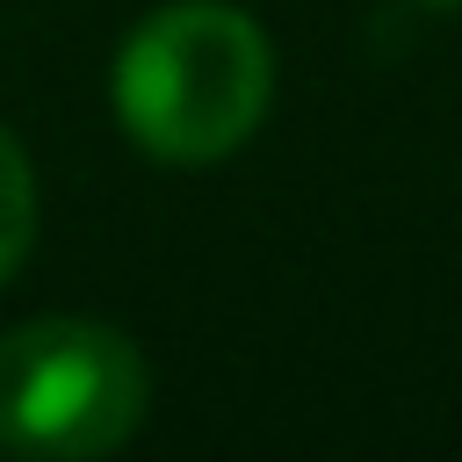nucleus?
<instances>
[{
  "label": "nucleus",
  "mask_w": 462,
  "mask_h": 462,
  "mask_svg": "<svg viewBox=\"0 0 462 462\" xmlns=\"http://www.w3.org/2000/svg\"><path fill=\"white\" fill-rule=\"evenodd\" d=\"M108 101L123 137L159 166L231 159L274 101V43L245 7L173 0L123 36Z\"/></svg>",
  "instance_id": "1"
},
{
  "label": "nucleus",
  "mask_w": 462,
  "mask_h": 462,
  "mask_svg": "<svg viewBox=\"0 0 462 462\" xmlns=\"http://www.w3.org/2000/svg\"><path fill=\"white\" fill-rule=\"evenodd\" d=\"M152 404V368L101 318H29L0 332V448L29 462L116 455Z\"/></svg>",
  "instance_id": "2"
},
{
  "label": "nucleus",
  "mask_w": 462,
  "mask_h": 462,
  "mask_svg": "<svg viewBox=\"0 0 462 462\" xmlns=\"http://www.w3.org/2000/svg\"><path fill=\"white\" fill-rule=\"evenodd\" d=\"M29 245H36V166H29L22 137L0 123V289L14 282Z\"/></svg>",
  "instance_id": "3"
},
{
  "label": "nucleus",
  "mask_w": 462,
  "mask_h": 462,
  "mask_svg": "<svg viewBox=\"0 0 462 462\" xmlns=\"http://www.w3.org/2000/svg\"><path fill=\"white\" fill-rule=\"evenodd\" d=\"M426 7H462V0H426Z\"/></svg>",
  "instance_id": "4"
}]
</instances>
